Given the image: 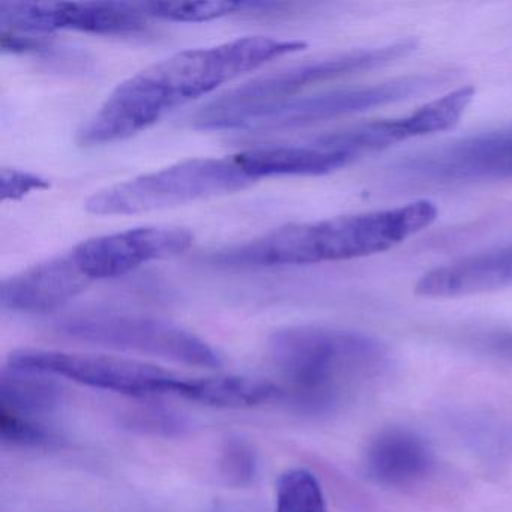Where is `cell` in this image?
Segmentation results:
<instances>
[{
	"label": "cell",
	"mask_w": 512,
	"mask_h": 512,
	"mask_svg": "<svg viewBox=\"0 0 512 512\" xmlns=\"http://www.w3.org/2000/svg\"><path fill=\"white\" fill-rule=\"evenodd\" d=\"M304 41L245 37L208 49L185 50L130 77L77 134L82 146L130 139L176 107L202 97L274 59L302 52Z\"/></svg>",
	"instance_id": "1"
},
{
	"label": "cell",
	"mask_w": 512,
	"mask_h": 512,
	"mask_svg": "<svg viewBox=\"0 0 512 512\" xmlns=\"http://www.w3.org/2000/svg\"><path fill=\"white\" fill-rule=\"evenodd\" d=\"M439 217L431 200L398 208L341 215L316 223L287 224L209 257L224 268L314 265L385 253L428 229Z\"/></svg>",
	"instance_id": "2"
},
{
	"label": "cell",
	"mask_w": 512,
	"mask_h": 512,
	"mask_svg": "<svg viewBox=\"0 0 512 512\" xmlns=\"http://www.w3.org/2000/svg\"><path fill=\"white\" fill-rule=\"evenodd\" d=\"M269 359L284 397L310 415L329 413L358 386L385 373L389 352L370 335L322 326H289L269 337Z\"/></svg>",
	"instance_id": "3"
},
{
	"label": "cell",
	"mask_w": 512,
	"mask_h": 512,
	"mask_svg": "<svg viewBox=\"0 0 512 512\" xmlns=\"http://www.w3.org/2000/svg\"><path fill=\"white\" fill-rule=\"evenodd\" d=\"M416 47L415 40L398 41L389 46L341 53L256 77L203 106L194 113L191 125L202 131L245 128L268 110L293 100V95L305 88L386 67L412 55Z\"/></svg>",
	"instance_id": "4"
},
{
	"label": "cell",
	"mask_w": 512,
	"mask_h": 512,
	"mask_svg": "<svg viewBox=\"0 0 512 512\" xmlns=\"http://www.w3.org/2000/svg\"><path fill=\"white\" fill-rule=\"evenodd\" d=\"M253 182L232 157L194 158L104 188L85 208L94 215L142 214L235 193Z\"/></svg>",
	"instance_id": "5"
},
{
	"label": "cell",
	"mask_w": 512,
	"mask_h": 512,
	"mask_svg": "<svg viewBox=\"0 0 512 512\" xmlns=\"http://www.w3.org/2000/svg\"><path fill=\"white\" fill-rule=\"evenodd\" d=\"M58 331L74 340L145 353L179 364L218 368L221 358L193 332L154 317L134 314L97 313L68 317Z\"/></svg>",
	"instance_id": "6"
},
{
	"label": "cell",
	"mask_w": 512,
	"mask_h": 512,
	"mask_svg": "<svg viewBox=\"0 0 512 512\" xmlns=\"http://www.w3.org/2000/svg\"><path fill=\"white\" fill-rule=\"evenodd\" d=\"M10 367L67 377L80 385L130 397L176 395L181 376L136 359L91 353L22 349L11 353Z\"/></svg>",
	"instance_id": "7"
},
{
	"label": "cell",
	"mask_w": 512,
	"mask_h": 512,
	"mask_svg": "<svg viewBox=\"0 0 512 512\" xmlns=\"http://www.w3.org/2000/svg\"><path fill=\"white\" fill-rule=\"evenodd\" d=\"M449 79H452V74L449 73L418 74V76L401 77L380 85L340 89V91L325 92L313 97L293 98L263 113L256 121L247 125L245 130L272 133V131L308 127L319 122L410 100L425 92L434 91Z\"/></svg>",
	"instance_id": "8"
},
{
	"label": "cell",
	"mask_w": 512,
	"mask_h": 512,
	"mask_svg": "<svg viewBox=\"0 0 512 512\" xmlns=\"http://www.w3.org/2000/svg\"><path fill=\"white\" fill-rule=\"evenodd\" d=\"M392 173L416 184L512 179V125L404 158Z\"/></svg>",
	"instance_id": "9"
},
{
	"label": "cell",
	"mask_w": 512,
	"mask_h": 512,
	"mask_svg": "<svg viewBox=\"0 0 512 512\" xmlns=\"http://www.w3.org/2000/svg\"><path fill=\"white\" fill-rule=\"evenodd\" d=\"M140 5L119 2H0L4 31L43 34L77 31L95 35H134L148 22Z\"/></svg>",
	"instance_id": "10"
},
{
	"label": "cell",
	"mask_w": 512,
	"mask_h": 512,
	"mask_svg": "<svg viewBox=\"0 0 512 512\" xmlns=\"http://www.w3.org/2000/svg\"><path fill=\"white\" fill-rule=\"evenodd\" d=\"M475 95L473 86H464L430 101L409 115L325 134L314 139L311 145L343 152L353 161L361 155L382 151L407 140L452 130L475 100Z\"/></svg>",
	"instance_id": "11"
},
{
	"label": "cell",
	"mask_w": 512,
	"mask_h": 512,
	"mask_svg": "<svg viewBox=\"0 0 512 512\" xmlns=\"http://www.w3.org/2000/svg\"><path fill=\"white\" fill-rule=\"evenodd\" d=\"M194 235L185 227H136L86 239L71 250L89 280L122 277L139 266L190 250Z\"/></svg>",
	"instance_id": "12"
},
{
	"label": "cell",
	"mask_w": 512,
	"mask_h": 512,
	"mask_svg": "<svg viewBox=\"0 0 512 512\" xmlns=\"http://www.w3.org/2000/svg\"><path fill=\"white\" fill-rule=\"evenodd\" d=\"M89 284L91 280L70 251L2 281L0 304L13 313H52L79 296Z\"/></svg>",
	"instance_id": "13"
},
{
	"label": "cell",
	"mask_w": 512,
	"mask_h": 512,
	"mask_svg": "<svg viewBox=\"0 0 512 512\" xmlns=\"http://www.w3.org/2000/svg\"><path fill=\"white\" fill-rule=\"evenodd\" d=\"M512 287V245L431 269L416 283L422 298H460Z\"/></svg>",
	"instance_id": "14"
},
{
	"label": "cell",
	"mask_w": 512,
	"mask_h": 512,
	"mask_svg": "<svg viewBox=\"0 0 512 512\" xmlns=\"http://www.w3.org/2000/svg\"><path fill=\"white\" fill-rule=\"evenodd\" d=\"M434 457L418 434L401 428L382 431L365 455L368 478L385 487H407L430 475Z\"/></svg>",
	"instance_id": "15"
},
{
	"label": "cell",
	"mask_w": 512,
	"mask_h": 512,
	"mask_svg": "<svg viewBox=\"0 0 512 512\" xmlns=\"http://www.w3.org/2000/svg\"><path fill=\"white\" fill-rule=\"evenodd\" d=\"M232 158L251 181L272 176L328 175L352 163L343 152L314 145L251 149Z\"/></svg>",
	"instance_id": "16"
},
{
	"label": "cell",
	"mask_w": 512,
	"mask_h": 512,
	"mask_svg": "<svg viewBox=\"0 0 512 512\" xmlns=\"http://www.w3.org/2000/svg\"><path fill=\"white\" fill-rule=\"evenodd\" d=\"M176 397L223 409H244L284 398V389L268 380L244 376L199 377L179 380Z\"/></svg>",
	"instance_id": "17"
},
{
	"label": "cell",
	"mask_w": 512,
	"mask_h": 512,
	"mask_svg": "<svg viewBox=\"0 0 512 512\" xmlns=\"http://www.w3.org/2000/svg\"><path fill=\"white\" fill-rule=\"evenodd\" d=\"M62 389L49 374L7 367L0 374V407L19 415H47L58 409Z\"/></svg>",
	"instance_id": "18"
},
{
	"label": "cell",
	"mask_w": 512,
	"mask_h": 512,
	"mask_svg": "<svg viewBox=\"0 0 512 512\" xmlns=\"http://www.w3.org/2000/svg\"><path fill=\"white\" fill-rule=\"evenodd\" d=\"M275 512H326L325 494L310 470L289 469L277 482Z\"/></svg>",
	"instance_id": "19"
},
{
	"label": "cell",
	"mask_w": 512,
	"mask_h": 512,
	"mask_svg": "<svg viewBox=\"0 0 512 512\" xmlns=\"http://www.w3.org/2000/svg\"><path fill=\"white\" fill-rule=\"evenodd\" d=\"M253 4L245 2H148L140 5L148 17L178 23L211 22L239 13Z\"/></svg>",
	"instance_id": "20"
},
{
	"label": "cell",
	"mask_w": 512,
	"mask_h": 512,
	"mask_svg": "<svg viewBox=\"0 0 512 512\" xmlns=\"http://www.w3.org/2000/svg\"><path fill=\"white\" fill-rule=\"evenodd\" d=\"M218 470L230 487H248L254 484L259 473L257 452L247 440L232 437L221 449Z\"/></svg>",
	"instance_id": "21"
},
{
	"label": "cell",
	"mask_w": 512,
	"mask_h": 512,
	"mask_svg": "<svg viewBox=\"0 0 512 512\" xmlns=\"http://www.w3.org/2000/svg\"><path fill=\"white\" fill-rule=\"evenodd\" d=\"M0 439L7 445L28 449H47L56 445V437L44 425L5 407H0Z\"/></svg>",
	"instance_id": "22"
},
{
	"label": "cell",
	"mask_w": 512,
	"mask_h": 512,
	"mask_svg": "<svg viewBox=\"0 0 512 512\" xmlns=\"http://www.w3.org/2000/svg\"><path fill=\"white\" fill-rule=\"evenodd\" d=\"M50 188V182L46 178L23 172L17 169L0 170V196L2 200H20L34 191H43Z\"/></svg>",
	"instance_id": "23"
},
{
	"label": "cell",
	"mask_w": 512,
	"mask_h": 512,
	"mask_svg": "<svg viewBox=\"0 0 512 512\" xmlns=\"http://www.w3.org/2000/svg\"><path fill=\"white\" fill-rule=\"evenodd\" d=\"M134 425L142 428L143 431H151L154 434H167V436L182 433L185 428V422L182 419L176 418L172 413L158 412V410L140 413V415L136 416Z\"/></svg>",
	"instance_id": "24"
},
{
	"label": "cell",
	"mask_w": 512,
	"mask_h": 512,
	"mask_svg": "<svg viewBox=\"0 0 512 512\" xmlns=\"http://www.w3.org/2000/svg\"><path fill=\"white\" fill-rule=\"evenodd\" d=\"M485 347L494 355L512 359V331L488 335Z\"/></svg>",
	"instance_id": "25"
}]
</instances>
